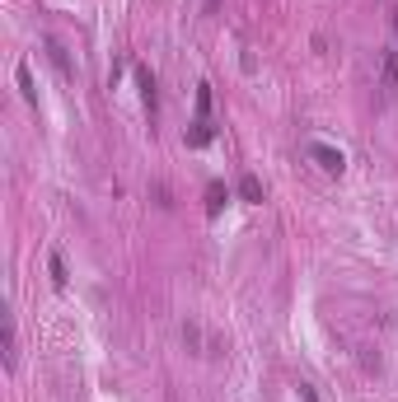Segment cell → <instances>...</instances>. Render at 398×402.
Wrapping results in <instances>:
<instances>
[{
	"label": "cell",
	"instance_id": "1",
	"mask_svg": "<svg viewBox=\"0 0 398 402\" xmlns=\"http://www.w3.org/2000/svg\"><path fill=\"white\" fill-rule=\"evenodd\" d=\"M305 155L314 159V164L323 168V173H342V168H347L342 150H338V146H323V141H309V146H305Z\"/></svg>",
	"mask_w": 398,
	"mask_h": 402
},
{
	"label": "cell",
	"instance_id": "2",
	"mask_svg": "<svg viewBox=\"0 0 398 402\" xmlns=\"http://www.w3.org/2000/svg\"><path fill=\"white\" fill-rule=\"evenodd\" d=\"M136 85H141V103H146L150 122H155V112H159V85H155V70L141 66V70H136Z\"/></svg>",
	"mask_w": 398,
	"mask_h": 402
},
{
	"label": "cell",
	"instance_id": "3",
	"mask_svg": "<svg viewBox=\"0 0 398 402\" xmlns=\"http://www.w3.org/2000/svg\"><path fill=\"white\" fill-rule=\"evenodd\" d=\"M211 136H216L211 117H197V122H193V131H188V146H193V150H202V146H211Z\"/></svg>",
	"mask_w": 398,
	"mask_h": 402
},
{
	"label": "cell",
	"instance_id": "4",
	"mask_svg": "<svg viewBox=\"0 0 398 402\" xmlns=\"http://www.w3.org/2000/svg\"><path fill=\"white\" fill-rule=\"evenodd\" d=\"M43 47H47V56H52V66H57L61 75H70V56H66V47H61V38H43Z\"/></svg>",
	"mask_w": 398,
	"mask_h": 402
},
{
	"label": "cell",
	"instance_id": "5",
	"mask_svg": "<svg viewBox=\"0 0 398 402\" xmlns=\"http://www.w3.org/2000/svg\"><path fill=\"white\" fill-rule=\"evenodd\" d=\"M384 99H398V56H384Z\"/></svg>",
	"mask_w": 398,
	"mask_h": 402
},
{
	"label": "cell",
	"instance_id": "6",
	"mask_svg": "<svg viewBox=\"0 0 398 402\" xmlns=\"http://www.w3.org/2000/svg\"><path fill=\"white\" fill-rule=\"evenodd\" d=\"M14 351H19V332H14V318H5V365L14 369Z\"/></svg>",
	"mask_w": 398,
	"mask_h": 402
},
{
	"label": "cell",
	"instance_id": "7",
	"mask_svg": "<svg viewBox=\"0 0 398 402\" xmlns=\"http://www.w3.org/2000/svg\"><path fill=\"white\" fill-rule=\"evenodd\" d=\"M239 197H244V201H262V183L253 178V173H249V178H239Z\"/></svg>",
	"mask_w": 398,
	"mask_h": 402
},
{
	"label": "cell",
	"instance_id": "8",
	"mask_svg": "<svg viewBox=\"0 0 398 402\" xmlns=\"http://www.w3.org/2000/svg\"><path fill=\"white\" fill-rule=\"evenodd\" d=\"M47 271H52V286H66V257H61V253L47 257Z\"/></svg>",
	"mask_w": 398,
	"mask_h": 402
},
{
	"label": "cell",
	"instance_id": "9",
	"mask_svg": "<svg viewBox=\"0 0 398 402\" xmlns=\"http://www.w3.org/2000/svg\"><path fill=\"white\" fill-rule=\"evenodd\" d=\"M197 117H211V85H197Z\"/></svg>",
	"mask_w": 398,
	"mask_h": 402
},
{
	"label": "cell",
	"instance_id": "10",
	"mask_svg": "<svg viewBox=\"0 0 398 402\" xmlns=\"http://www.w3.org/2000/svg\"><path fill=\"white\" fill-rule=\"evenodd\" d=\"M19 89L28 103H38V89H33V75H28V66H19Z\"/></svg>",
	"mask_w": 398,
	"mask_h": 402
},
{
	"label": "cell",
	"instance_id": "11",
	"mask_svg": "<svg viewBox=\"0 0 398 402\" xmlns=\"http://www.w3.org/2000/svg\"><path fill=\"white\" fill-rule=\"evenodd\" d=\"M220 201H225V188H220V183H211V192H206V206H211V211H220Z\"/></svg>",
	"mask_w": 398,
	"mask_h": 402
}]
</instances>
